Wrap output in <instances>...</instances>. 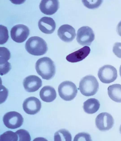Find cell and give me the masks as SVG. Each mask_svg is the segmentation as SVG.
I'll list each match as a JSON object with an SVG mask.
<instances>
[{
    "label": "cell",
    "instance_id": "obj_13",
    "mask_svg": "<svg viewBox=\"0 0 121 141\" xmlns=\"http://www.w3.org/2000/svg\"><path fill=\"white\" fill-rule=\"evenodd\" d=\"M59 2L57 0H42L39 6L42 12L47 15H52L56 13L59 8Z\"/></svg>",
    "mask_w": 121,
    "mask_h": 141
},
{
    "label": "cell",
    "instance_id": "obj_11",
    "mask_svg": "<svg viewBox=\"0 0 121 141\" xmlns=\"http://www.w3.org/2000/svg\"><path fill=\"white\" fill-rule=\"evenodd\" d=\"M23 85L25 90L29 92L38 90L42 85L41 79L35 75H30L26 77L24 80Z\"/></svg>",
    "mask_w": 121,
    "mask_h": 141
},
{
    "label": "cell",
    "instance_id": "obj_25",
    "mask_svg": "<svg viewBox=\"0 0 121 141\" xmlns=\"http://www.w3.org/2000/svg\"><path fill=\"white\" fill-rule=\"evenodd\" d=\"M112 51L117 56L121 58V43H115L113 47Z\"/></svg>",
    "mask_w": 121,
    "mask_h": 141
},
{
    "label": "cell",
    "instance_id": "obj_28",
    "mask_svg": "<svg viewBox=\"0 0 121 141\" xmlns=\"http://www.w3.org/2000/svg\"><path fill=\"white\" fill-rule=\"evenodd\" d=\"M119 130H120V132L121 134V124L120 125V128Z\"/></svg>",
    "mask_w": 121,
    "mask_h": 141
},
{
    "label": "cell",
    "instance_id": "obj_7",
    "mask_svg": "<svg viewBox=\"0 0 121 141\" xmlns=\"http://www.w3.org/2000/svg\"><path fill=\"white\" fill-rule=\"evenodd\" d=\"M95 37L92 29L89 26H84L78 30L76 39L80 45L82 46H89L94 40Z\"/></svg>",
    "mask_w": 121,
    "mask_h": 141
},
{
    "label": "cell",
    "instance_id": "obj_6",
    "mask_svg": "<svg viewBox=\"0 0 121 141\" xmlns=\"http://www.w3.org/2000/svg\"><path fill=\"white\" fill-rule=\"evenodd\" d=\"M4 124L7 128L15 129L20 127L22 125L24 119L20 113L15 111H11L5 114L3 117Z\"/></svg>",
    "mask_w": 121,
    "mask_h": 141
},
{
    "label": "cell",
    "instance_id": "obj_17",
    "mask_svg": "<svg viewBox=\"0 0 121 141\" xmlns=\"http://www.w3.org/2000/svg\"><path fill=\"white\" fill-rule=\"evenodd\" d=\"M100 104L97 99L91 98L88 99L83 103V108L84 111L88 114L95 113L99 109Z\"/></svg>",
    "mask_w": 121,
    "mask_h": 141
},
{
    "label": "cell",
    "instance_id": "obj_16",
    "mask_svg": "<svg viewBox=\"0 0 121 141\" xmlns=\"http://www.w3.org/2000/svg\"><path fill=\"white\" fill-rule=\"evenodd\" d=\"M40 98L43 101L50 102L53 101L56 98L57 94L54 88L49 85L44 86L39 92Z\"/></svg>",
    "mask_w": 121,
    "mask_h": 141
},
{
    "label": "cell",
    "instance_id": "obj_22",
    "mask_svg": "<svg viewBox=\"0 0 121 141\" xmlns=\"http://www.w3.org/2000/svg\"><path fill=\"white\" fill-rule=\"evenodd\" d=\"M84 5L87 8L93 9L99 7L101 4L102 0H82Z\"/></svg>",
    "mask_w": 121,
    "mask_h": 141
},
{
    "label": "cell",
    "instance_id": "obj_23",
    "mask_svg": "<svg viewBox=\"0 0 121 141\" xmlns=\"http://www.w3.org/2000/svg\"><path fill=\"white\" fill-rule=\"evenodd\" d=\"M18 137V141H30L31 138L29 132L25 130L21 129L15 132Z\"/></svg>",
    "mask_w": 121,
    "mask_h": 141
},
{
    "label": "cell",
    "instance_id": "obj_12",
    "mask_svg": "<svg viewBox=\"0 0 121 141\" xmlns=\"http://www.w3.org/2000/svg\"><path fill=\"white\" fill-rule=\"evenodd\" d=\"M57 34L61 40L66 42L72 41L76 36L74 29L68 24L61 26L57 31Z\"/></svg>",
    "mask_w": 121,
    "mask_h": 141
},
{
    "label": "cell",
    "instance_id": "obj_4",
    "mask_svg": "<svg viewBox=\"0 0 121 141\" xmlns=\"http://www.w3.org/2000/svg\"><path fill=\"white\" fill-rule=\"evenodd\" d=\"M58 91L61 98L66 101H70L76 96L78 90L75 85L69 81L63 82L59 85Z\"/></svg>",
    "mask_w": 121,
    "mask_h": 141
},
{
    "label": "cell",
    "instance_id": "obj_2",
    "mask_svg": "<svg viewBox=\"0 0 121 141\" xmlns=\"http://www.w3.org/2000/svg\"><path fill=\"white\" fill-rule=\"evenodd\" d=\"M25 47L28 53L34 56L43 55L48 50L46 42L42 38L37 36L30 38L26 42Z\"/></svg>",
    "mask_w": 121,
    "mask_h": 141
},
{
    "label": "cell",
    "instance_id": "obj_9",
    "mask_svg": "<svg viewBox=\"0 0 121 141\" xmlns=\"http://www.w3.org/2000/svg\"><path fill=\"white\" fill-rule=\"evenodd\" d=\"M30 34L28 27L23 24H19L13 26L10 31L12 40L17 43H22L27 38Z\"/></svg>",
    "mask_w": 121,
    "mask_h": 141
},
{
    "label": "cell",
    "instance_id": "obj_27",
    "mask_svg": "<svg viewBox=\"0 0 121 141\" xmlns=\"http://www.w3.org/2000/svg\"><path fill=\"white\" fill-rule=\"evenodd\" d=\"M119 73L121 77V65H120L119 68Z\"/></svg>",
    "mask_w": 121,
    "mask_h": 141
},
{
    "label": "cell",
    "instance_id": "obj_18",
    "mask_svg": "<svg viewBox=\"0 0 121 141\" xmlns=\"http://www.w3.org/2000/svg\"><path fill=\"white\" fill-rule=\"evenodd\" d=\"M109 97L113 101L121 103V85L114 84L109 86L108 88Z\"/></svg>",
    "mask_w": 121,
    "mask_h": 141
},
{
    "label": "cell",
    "instance_id": "obj_8",
    "mask_svg": "<svg viewBox=\"0 0 121 141\" xmlns=\"http://www.w3.org/2000/svg\"><path fill=\"white\" fill-rule=\"evenodd\" d=\"M97 128L101 131H106L111 129L114 124V120L110 114L106 112L100 113L95 119Z\"/></svg>",
    "mask_w": 121,
    "mask_h": 141
},
{
    "label": "cell",
    "instance_id": "obj_10",
    "mask_svg": "<svg viewBox=\"0 0 121 141\" xmlns=\"http://www.w3.org/2000/svg\"><path fill=\"white\" fill-rule=\"evenodd\" d=\"M41 103L37 98L31 97L26 99L23 104L24 111L26 113L34 115L38 112L41 108Z\"/></svg>",
    "mask_w": 121,
    "mask_h": 141
},
{
    "label": "cell",
    "instance_id": "obj_3",
    "mask_svg": "<svg viewBox=\"0 0 121 141\" xmlns=\"http://www.w3.org/2000/svg\"><path fill=\"white\" fill-rule=\"evenodd\" d=\"M99 87V83L96 77L93 75H88L81 80L79 89L82 94L89 96L95 94Z\"/></svg>",
    "mask_w": 121,
    "mask_h": 141
},
{
    "label": "cell",
    "instance_id": "obj_14",
    "mask_svg": "<svg viewBox=\"0 0 121 141\" xmlns=\"http://www.w3.org/2000/svg\"><path fill=\"white\" fill-rule=\"evenodd\" d=\"M38 26L40 30L43 33L47 34L52 33L55 30L56 23L52 18L44 17L39 21Z\"/></svg>",
    "mask_w": 121,
    "mask_h": 141
},
{
    "label": "cell",
    "instance_id": "obj_15",
    "mask_svg": "<svg viewBox=\"0 0 121 141\" xmlns=\"http://www.w3.org/2000/svg\"><path fill=\"white\" fill-rule=\"evenodd\" d=\"M90 51L89 47L85 46L67 56L66 59L69 62L72 63L82 61L88 55Z\"/></svg>",
    "mask_w": 121,
    "mask_h": 141
},
{
    "label": "cell",
    "instance_id": "obj_5",
    "mask_svg": "<svg viewBox=\"0 0 121 141\" xmlns=\"http://www.w3.org/2000/svg\"><path fill=\"white\" fill-rule=\"evenodd\" d=\"M98 76L102 83H110L114 81L117 78V70L115 67L111 65H105L99 69Z\"/></svg>",
    "mask_w": 121,
    "mask_h": 141
},
{
    "label": "cell",
    "instance_id": "obj_24",
    "mask_svg": "<svg viewBox=\"0 0 121 141\" xmlns=\"http://www.w3.org/2000/svg\"><path fill=\"white\" fill-rule=\"evenodd\" d=\"M74 141H91L90 135L85 132L79 133L76 135Z\"/></svg>",
    "mask_w": 121,
    "mask_h": 141
},
{
    "label": "cell",
    "instance_id": "obj_21",
    "mask_svg": "<svg viewBox=\"0 0 121 141\" xmlns=\"http://www.w3.org/2000/svg\"><path fill=\"white\" fill-rule=\"evenodd\" d=\"M0 44H4L8 40L9 36L7 28L6 26L0 25Z\"/></svg>",
    "mask_w": 121,
    "mask_h": 141
},
{
    "label": "cell",
    "instance_id": "obj_20",
    "mask_svg": "<svg viewBox=\"0 0 121 141\" xmlns=\"http://www.w3.org/2000/svg\"><path fill=\"white\" fill-rule=\"evenodd\" d=\"M18 137L17 133L12 131H7L1 135L0 137V141H17Z\"/></svg>",
    "mask_w": 121,
    "mask_h": 141
},
{
    "label": "cell",
    "instance_id": "obj_26",
    "mask_svg": "<svg viewBox=\"0 0 121 141\" xmlns=\"http://www.w3.org/2000/svg\"><path fill=\"white\" fill-rule=\"evenodd\" d=\"M117 30L118 35L121 36V21L117 25Z\"/></svg>",
    "mask_w": 121,
    "mask_h": 141
},
{
    "label": "cell",
    "instance_id": "obj_19",
    "mask_svg": "<svg viewBox=\"0 0 121 141\" xmlns=\"http://www.w3.org/2000/svg\"><path fill=\"white\" fill-rule=\"evenodd\" d=\"M54 141H71V134L68 130L65 129H61L55 134Z\"/></svg>",
    "mask_w": 121,
    "mask_h": 141
},
{
    "label": "cell",
    "instance_id": "obj_1",
    "mask_svg": "<svg viewBox=\"0 0 121 141\" xmlns=\"http://www.w3.org/2000/svg\"><path fill=\"white\" fill-rule=\"evenodd\" d=\"M35 68L38 74L44 79H51L56 73L55 66L54 62L47 57L39 59L35 64Z\"/></svg>",
    "mask_w": 121,
    "mask_h": 141
}]
</instances>
